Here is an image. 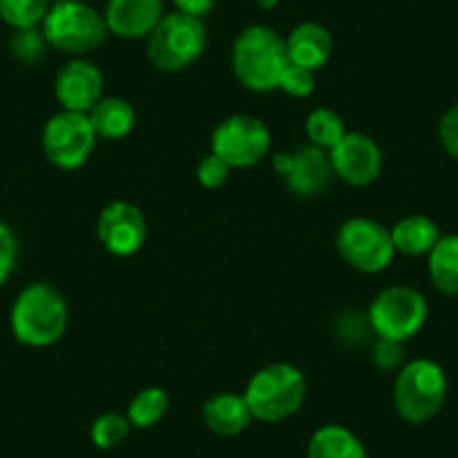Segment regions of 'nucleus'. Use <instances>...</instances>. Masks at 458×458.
Listing matches in <instances>:
<instances>
[{
  "instance_id": "nucleus-4",
  "label": "nucleus",
  "mask_w": 458,
  "mask_h": 458,
  "mask_svg": "<svg viewBox=\"0 0 458 458\" xmlns=\"http://www.w3.org/2000/svg\"><path fill=\"white\" fill-rule=\"evenodd\" d=\"M447 400V376L434 360L418 358L400 369L394 382V407L404 422L431 420Z\"/></svg>"
},
{
  "instance_id": "nucleus-5",
  "label": "nucleus",
  "mask_w": 458,
  "mask_h": 458,
  "mask_svg": "<svg viewBox=\"0 0 458 458\" xmlns=\"http://www.w3.org/2000/svg\"><path fill=\"white\" fill-rule=\"evenodd\" d=\"M47 46L64 55L83 56L95 52L108 37L104 14L95 7L79 3H52L50 12L41 23Z\"/></svg>"
},
{
  "instance_id": "nucleus-33",
  "label": "nucleus",
  "mask_w": 458,
  "mask_h": 458,
  "mask_svg": "<svg viewBox=\"0 0 458 458\" xmlns=\"http://www.w3.org/2000/svg\"><path fill=\"white\" fill-rule=\"evenodd\" d=\"M257 5L261 7V10H275V7L279 5V0H257Z\"/></svg>"
},
{
  "instance_id": "nucleus-23",
  "label": "nucleus",
  "mask_w": 458,
  "mask_h": 458,
  "mask_svg": "<svg viewBox=\"0 0 458 458\" xmlns=\"http://www.w3.org/2000/svg\"><path fill=\"white\" fill-rule=\"evenodd\" d=\"M349 131L344 129V120L335 110L330 108H317L308 114L306 120V135L310 140L312 147H319L324 151H330L337 147L339 140Z\"/></svg>"
},
{
  "instance_id": "nucleus-13",
  "label": "nucleus",
  "mask_w": 458,
  "mask_h": 458,
  "mask_svg": "<svg viewBox=\"0 0 458 458\" xmlns=\"http://www.w3.org/2000/svg\"><path fill=\"white\" fill-rule=\"evenodd\" d=\"M333 174L351 187H369L382 174V151L373 138L364 133H346L337 147L328 151Z\"/></svg>"
},
{
  "instance_id": "nucleus-2",
  "label": "nucleus",
  "mask_w": 458,
  "mask_h": 458,
  "mask_svg": "<svg viewBox=\"0 0 458 458\" xmlns=\"http://www.w3.org/2000/svg\"><path fill=\"white\" fill-rule=\"evenodd\" d=\"M288 64L285 38L267 25L245 28L232 47L234 77L241 86L252 92L276 90Z\"/></svg>"
},
{
  "instance_id": "nucleus-22",
  "label": "nucleus",
  "mask_w": 458,
  "mask_h": 458,
  "mask_svg": "<svg viewBox=\"0 0 458 458\" xmlns=\"http://www.w3.org/2000/svg\"><path fill=\"white\" fill-rule=\"evenodd\" d=\"M169 411V395L160 386H144L142 391L133 395L129 409H126V418H129L131 427L138 429H148V427L157 425Z\"/></svg>"
},
{
  "instance_id": "nucleus-10",
  "label": "nucleus",
  "mask_w": 458,
  "mask_h": 458,
  "mask_svg": "<svg viewBox=\"0 0 458 458\" xmlns=\"http://www.w3.org/2000/svg\"><path fill=\"white\" fill-rule=\"evenodd\" d=\"M270 129L254 114H229L211 133V153L232 169H248L267 156Z\"/></svg>"
},
{
  "instance_id": "nucleus-27",
  "label": "nucleus",
  "mask_w": 458,
  "mask_h": 458,
  "mask_svg": "<svg viewBox=\"0 0 458 458\" xmlns=\"http://www.w3.org/2000/svg\"><path fill=\"white\" fill-rule=\"evenodd\" d=\"M279 88L285 95L294 97V99H306L315 92V72L306 68H299V65L288 64V68L281 74Z\"/></svg>"
},
{
  "instance_id": "nucleus-19",
  "label": "nucleus",
  "mask_w": 458,
  "mask_h": 458,
  "mask_svg": "<svg viewBox=\"0 0 458 458\" xmlns=\"http://www.w3.org/2000/svg\"><path fill=\"white\" fill-rule=\"evenodd\" d=\"M440 239V227L431 218L420 214H411L400 218L391 227L395 254L403 257H427Z\"/></svg>"
},
{
  "instance_id": "nucleus-12",
  "label": "nucleus",
  "mask_w": 458,
  "mask_h": 458,
  "mask_svg": "<svg viewBox=\"0 0 458 458\" xmlns=\"http://www.w3.org/2000/svg\"><path fill=\"white\" fill-rule=\"evenodd\" d=\"M147 218L133 202L114 200L101 209L97 218L99 243L114 257H133L147 241Z\"/></svg>"
},
{
  "instance_id": "nucleus-17",
  "label": "nucleus",
  "mask_w": 458,
  "mask_h": 458,
  "mask_svg": "<svg viewBox=\"0 0 458 458\" xmlns=\"http://www.w3.org/2000/svg\"><path fill=\"white\" fill-rule=\"evenodd\" d=\"M205 425L218 436H239L254 420L245 395L239 394H216L202 407Z\"/></svg>"
},
{
  "instance_id": "nucleus-30",
  "label": "nucleus",
  "mask_w": 458,
  "mask_h": 458,
  "mask_svg": "<svg viewBox=\"0 0 458 458\" xmlns=\"http://www.w3.org/2000/svg\"><path fill=\"white\" fill-rule=\"evenodd\" d=\"M371 358L380 369H385V371H394V369L400 367V362H403V358H404L403 342L377 337V342L373 344Z\"/></svg>"
},
{
  "instance_id": "nucleus-7",
  "label": "nucleus",
  "mask_w": 458,
  "mask_h": 458,
  "mask_svg": "<svg viewBox=\"0 0 458 458\" xmlns=\"http://www.w3.org/2000/svg\"><path fill=\"white\" fill-rule=\"evenodd\" d=\"M337 254L346 266L364 275L386 270L395 257L391 229L373 218H349L337 229Z\"/></svg>"
},
{
  "instance_id": "nucleus-24",
  "label": "nucleus",
  "mask_w": 458,
  "mask_h": 458,
  "mask_svg": "<svg viewBox=\"0 0 458 458\" xmlns=\"http://www.w3.org/2000/svg\"><path fill=\"white\" fill-rule=\"evenodd\" d=\"M52 7V0H0V21L12 30L38 28Z\"/></svg>"
},
{
  "instance_id": "nucleus-14",
  "label": "nucleus",
  "mask_w": 458,
  "mask_h": 458,
  "mask_svg": "<svg viewBox=\"0 0 458 458\" xmlns=\"http://www.w3.org/2000/svg\"><path fill=\"white\" fill-rule=\"evenodd\" d=\"M55 97L64 110L90 113L92 106L104 97V74L92 61L77 56L56 72Z\"/></svg>"
},
{
  "instance_id": "nucleus-9",
  "label": "nucleus",
  "mask_w": 458,
  "mask_h": 458,
  "mask_svg": "<svg viewBox=\"0 0 458 458\" xmlns=\"http://www.w3.org/2000/svg\"><path fill=\"white\" fill-rule=\"evenodd\" d=\"M95 144L97 133L88 120V113L61 110L43 126V156L61 171L81 169L95 151Z\"/></svg>"
},
{
  "instance_id": "nucleus-18",
  "label": "nucleus",
  "mask_w": 458,
  "mask_h": 458,
  "mask_svg": "<svg viewBox=\"0 0 458 458\" xmlns=\"http://www.w3.org/2000/svg\"><path fill=\"white\" fill-rule=\"evenodd\" d=\"M97 138L101 140H124L133 133L138 114L131 101L122 97H101L88 113Z\"/></svg>"
},
{
  "instance_id": "nucleus-28",
  "label": "nucleus",
  "mask_w": 458,
  "mask_h": 458,
  "mask_svg": "<svg viewBox=\"0 0 458 458\" xmlns=\"http://www.w3.org/2000/svg\"><path fill=\"white\" fill-rule=\"evenodd\" d=\"M16 263H19V239L14 229L5 220H0V288L14 275Z\"/></svg>"
},
{
  "instance_id": "nucleus-15",
  "label": "nucleus",
  "mask_w": 458,
  "mask_h": 458,
  "mask_svg": "<svg viewBox=\"0 0 458 458\" xmlns=\"http://www.w3.org/2000/svg\"><path fill=\"white\" fill-rule=\"evenodd\" d=\"M165 16L162 0H108L104 12L106 28L120 38H144Z\"/></svg>"
},
{
  "instance_id": "nucleus-25",
  "label": "nucleus",
  "mask_w": 458,
  "mask_h": 458,
  "mask_svg": "<svg viewBox=\"0 0 458 458\" xmlns=\"http://www.w3.org/2000/svg\"><path fill=\"white\" fill-rule=\"evenodd\" d=\"M47 41L43 37V30L28 28V30H14L10 38V52L21 65H38L46 59Z\"/></svg>"
},
{
  "instance_id": "nucleus-32",
  "label": "nucleus",
  "mask_w": 458,
  "mask_h": 458,
  "mask_svg": "<svg viewBox=\"0 0 458 458\" xmlns=\"http://www.w3.org/2000/svg\"><path fill=\"white\" fill-rule=\"evenodd\" d=\"M175 10L180 14L193 16V19H205L211 14V10L216 7V0H174Z\"/></svg>"
},
{
  "instance_id": "nucleus-26",
  "label": "nucleus",
  "mask_w": 458,
  "mask_h": 458,
  "mask_svg": "<svg viewBox=\"0 0 458 458\" xmlns=\"http://www.w3.org/2000/svg\"><path fill=\"white\" fill-rule=\"evenodd\" d=\"M131 431L129 418L122 416L117 411L101 413L90 427V438L95 443V447L99 449H114L117 445H122L126 440Z\"/></svg>"
},
{
  "instance_id": "nucleus-11",
  "label": "nucleus",
  "mask_w": 458,
  "mask_h": 458,
  "mask_svg": "<svg viewBox=\"0 0 458 458\" xmlns=\"http://www.w3.org/2000/svg\"><path fill=\"white\" fill-rule=\"evenodd\" d=\"M272 166L285 187L299 198H315L324 193L335 175L328 151L312 144L293 153H276Z\"/></svg>"
},
{
  "instance_id": "nucleus-29",
  "label": "nucleus",
  "mask_w": 458,
  "mask_h": 458,
  "mask_svg": "<svg viewBox=\"0 0 458 458\" xmlns=\"http://www.w3.org/2000/svg\"><path fill=\"white\" fill-rule=\"evenodd\" d=\"M229 171H232V166L227 162H223L218 156L209 153V156H205L198 162L196 178L205 189H218L229 180Z\"/></svg>"
},
{
  "instance_id": "nucleus-34",
  "label": "nucleus",
  "mask_w": 458,
  "mask_h": 458,
  "mask_svg": "<svg viewBox=\"0 0 458 458\" xmlns=\"http://www.w3.org/2000/svg\"><path fill=\"white\" fill-rule=\"evenodd\" d=\"M52 3H79V0H52Z\"/></svg>"
},
{
  "instance_id": "nucleus-8",
  "label": "nucleus",
  "mask_w": 458,
  "mask_h": 458,
  "mask_svg": "<svg viewBox=\"0 0 458 458\" xmlns=\"http://www.w3.org/2000/svg\"><path fill=\"white\" fill-rule=\"evenodd\" d=\"M429 317V306L422 293L409 285L385 288L369 308V324L377 337L407 342L422 330Z\"/></svg>"
},
{
  "instance_id": "nucleus-31",
  "label": "nucleus",
  "mask_w": 458,
  "mask_h": 458,
  "mask_svg": "<svg viewBox=\"0 0 458 458\" xmlns=\"http://www.w3.org/2000/svg\"><path fill=\"white\" fill-rule=\"evenodd\" d=\"M438 138L445 151L458 160V104L449 106L440 117Z\"/></svg>"
},
{
  "instance_id": "nucleus-6",
  "label": "nucleus",
  "mask_w": 458,
  "mask_h": 458,
  "mask_svg": "<svg viewBox=\"0 0 458 458\" xmlns=\"http://www.w3.org/2000/svg\"><path fill=\"white\" fill-rule=\"evenodd\" d=\"M207 46V28L200 19L174 14L162 16L147 37V56L162 72H180L200 59Z\"/></svg>"
},
{
  "instance_id": "nucleus-1",
  "label": "nucleus",
  "mask_w": 458,
  "mask_h": 458,
  "mask_svg": "<svg viewBox=\"0 0 458 458\" xmlns=\"http://www.w3.org/2000/svg\"><path fill=\"white\" fill-rule=\"evenodd\" d=\"M10 326L16 342L30 349H47L68 328V303L59 288L46 281L25 285L14 299Z\"/></svg>"
},
{
  "instance_id": "nucleus-21",
  "label": "nucleus",
  "mask_w": 458,
  "mask_h": 458,
  "mask_svg": "<svg viewBox=\"0 0 458 458\" xmlns=\"http://www.w3.org/2000/svg\"><path fill=\"white\" fill-rule=\"evenodd\" d=\"M427 270L438 293L458 297V234L440 236L427 254Z\"/></svg>"
},
{
  "instance_id": "nucleus-16",
  "label": "nucleus",
  "mask_w": 458,
  "mask_h": 458,
  "mask_svg": "<svg viewBox=\"0 0 458 458\" xmlns=\"http://www.w3.org/2000/svg\"><path fill=\"white\" fill-rule=\"evenodd\" d=\"M285 50H288L290 64L317 72L333 56V37L321 23L303 21L294 25L285 37Z\"/></svg>"
},
{
  "instance_id": "nucleus-3",
  "label": "nucleus",
  "mask_w": 458,
  "mask_h": 458,
  "mask_svg": "<svg viewBox=\"0 0 458 458\" xmlns=\"http://www.w3.org/2000/svg\"><path fill=\"white\" fill-rule=\"evenodd\" d=\"M243 395L252 418L263 422H279L301 409L306 400V377L294 364H267L250 377Z\"/></svg>"
},
{
  "instance_id": "nucleus-20",
  "label": "nucleus",
  "mask_w": 458,
  "mask_h": 458,
  "mask_svg": "<svg viewBox=\"0 0 458 458\" xmlns=\"http://www.w3.org/2000/svg\"><path fill=\"white\" fill-rule=\"evenodd\" d=\"M308 458H367V449L346 427L324 425L310 436Z\"/></svg>"
}]
</instances>
